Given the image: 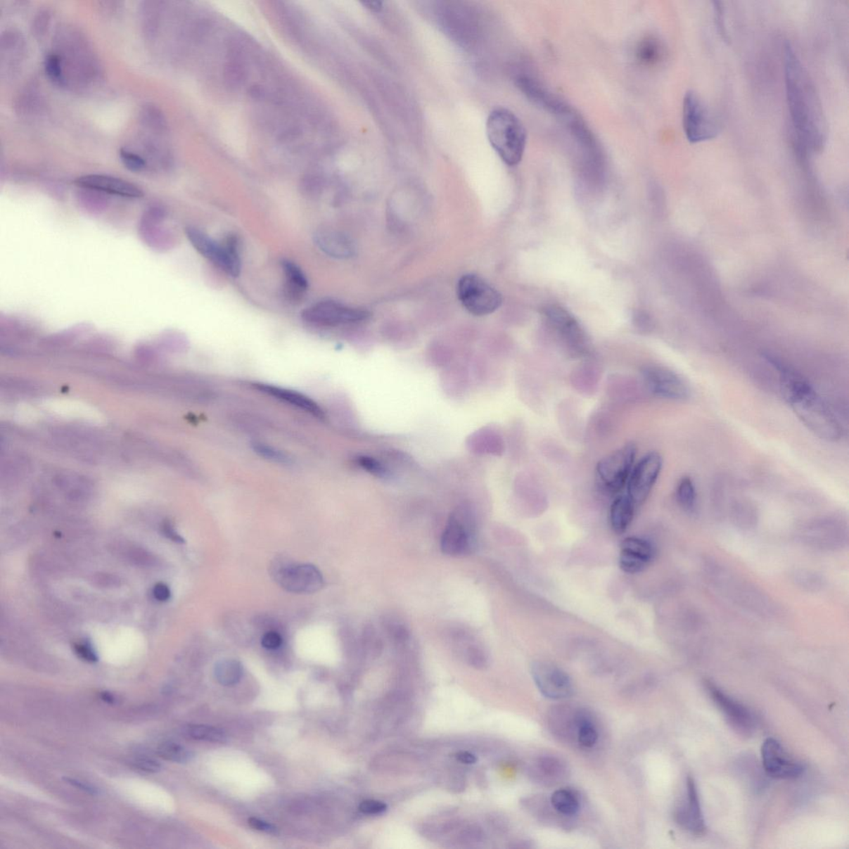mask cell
<instances>
[{
    "instance_id": "cell-28",
    "label": "cell",
    "mask_w": 849,
    "mask_h": 849,
    "mask_svg": "<svg viewBox=\"0 0 849 849\" xmlns=\"http://www.w3.org/2000/svg\"><path fill=\"white\" fill-rule=\"evenodd\" d=\"M81 192L77 195L78 203L83 210L96 215L104 211L108 205V197L106 193L96 190L80 188ZM108 195V194H106Z\"/></svg>"
},
{
    "instance_id": "cell-37",
    "label": "cell",
    "mask_w": 849,
    "mask_h": 849,
    "mask_svg": "<svg viewBox=\"0 0 849 849\" xmlns=\"http://www.w3.org/2000/svg\"><path fill=\"white\" fill-rule=\"evenodd\" d=\"M253 447L255 452L268 460L282 464L289 462L288 457L285 453L278 451L270 445L256 442L253 445Z\"/></svg>"
},
{
    "instance_id": "cell-43",
    "label": "cell",
    "mask_w": 849,
    "mask_h": 849,
    "mask_svg": "<svg viewBox=\"0 0 849 849\" xmlns=\"http://www.w3.org/2000/svg\"><path fill=\"white\" fill-rule=\"evenodd\" d=\"M248 824L250 827L258 830V831L265 832L270 834H278V829L275 827V826L266 822V821L257 818H250L248 820Z\"/></svg>"
},
{
    "instance_id": "cell-16",
    "label": "cell",
    "mask_w": 849,
    "mask_h": 849,
    "mask_svg": "<svg viewBox=\"0 0 849 849\" xmlns=\"http://www.w3.org/2000/svg\"><path fill=\"white\" fill-rule=\"evenodd\" d=\"M762 758L765 773L774 779H795L805 772L804 765L791 758L782 745L774 739L764 741Z\"/></svg>"
},
{
    "instance_id": "cell-40",
    "label": "cell",
    "mask_w": 849,
    "mask_h": 849,
    "mask_svg": "<svg viewBox=\"0 0 849 849\" xmlns=\"http://www.w3.org/2000/svg\"><path fill=\"white\" fill-rule=\"evenodd\" d=\"M74 649H75L77 655L85 661L95 663L98 660V657H97L96 653L94 652V649H92L91 646L88 644H76L75 646H74Z\"/></svg>"
},
{
    "instance_id": "cell-6",
    "label": "cell",
    "mask_w": 849,
    "mask_h": 849,
    "mask_svg": "<svg viewBox=\"0 0 849 849\" xmlns=\"http://www.w3.org/2000/svg\"><path fill=\"white\" fill-rule=\"evenodd\" d=\"M683 127L687 139L693 143L713 140L719 133L715 115L693 91H689L684 96Z\"/></svg>"
},
{
    "instance_id": "cell-5",
    "label": "cell",
    "mask_w": 849,
    "mask_h": 849,
    "mask_svg": "<svg viewBox=\"0 0 849 849\" xmlns=\"http://www.w3.org/2000/svg\"><path fill=\"white\" fill-rule=\"evenodd\" d=\"M637 454V445L630 442L601 459L596 467L599 489L607 494H616L623 490L627 484Z\"/></svg>"
},
{
    "instance_id": "cell-36",
    "label": "cell",
    "mask_w": 849,
    "mask_h": 849,
    "mask_svg": "<svg viewBox=\"0 0 849 849\" xmlns=\"http://www.w3.org/2000/svg\"><path fill=\"white\" fill-rule=\"evenodd\" d=\"M224 77L227 85L231 87H238L245 77L244 67L238 61L227 63L225 67Z\"/></svg>"
},
{
    "instance_id": "cell-48",
    "label": "cell",
    "mask_w": 849,
    "mask_h": 849,
    "mask_svg": "<svg viewBox=\"0 0 849 849\" xmlns=\"http://www.w3.org/2000/svg\"><path fill=\"white\" fill-rule=\"evenodd\" d=\"M164 530H165L164 531L165 535L167 537H170V540H172L174 542H184L183 538L181 537L178 535V533L174 531L173 527H172L170 525V524H166V525L164 528Z\"/></svg>"
},
{
    "instance_id": "cell-34",
    "label": "cell",
    "mask_w": 849,
    "mask_h": 849,
    "mask_svg": "<svg viewBox=\"0 0 849 849\" xmlns=\"http://www.w3.org/2000/svg\"><path fill=\"white\" fill-rule=\"evenodd\" d=\"M142 122L152 132L161 133L165 132L166 122L163 114L153 106H146L142 111Z\"/></svg>"
},
{
    "instance_id": "cell-26",
    "label": "cell",
    "mask_w": 849,
    "mask_h": 849,
    "mask_svg": "<svg viewBox=\"0 0 849 849\" xmlns=\"http://www.w3.org/2000/svg\"><path fill=\"white\" fill-rule=\"evenodd\" d=\"M551 804L559 814L565 816L577 815L580 810L578 797L568 789H560L551 797Z\"/></svg>"
},
{
    "instance_id": "cell-38",
    "label": "cell",
    "mask_w": 849,
    "mask_h": 849,
    "mask_svg": "<svg viewBox=\"0 0 849 849\" xmlns=\"http://www.w3.org/2000/svg\"><path fill=\"white\" fill-rule=\"evenodd\" d=\"M714 22L719 34L722 36V39L728 41V34L725 25L724 20V9L722 6L721 2H714Z\"/></svg>"
},
{
    "instance_id": "cell-15",
    "label": "cell",
    "mask_w": 849,
    "mask_h": 849,
    "mask_svg": "<svg viewBox=\"0 0 849 849\" xmlns=\"http://www.w3.org/2000/svg\"><path fill=\"white\" fill-rule=\"evenodd\" d=\"M531 674L538 689L546 698L564 699L573 693V682L569 675L553 663L535 662L531 667Z\"/></svg>"
},
{
    "instance_id": "cell-31",
    "label": "cell",
    "mask_w": 849,
    "mask_h": 849,
    "mask_svg": "<svg viewBox=\"0 0 849 849\" xmlns=\"http://www.w3.org/2000/svg\"><path fill=\"white\" fill-rule=\"evenodd\" d=\"M158 755L170 762L186 763L193 758L192 753L174 742H165L161 744L157 750Z\"/></svg>"
},
{
    "instance_id": "cell-49",
    "label": "cell",
    "mask_w": 849,
    "mask_h": 849,
    "mask_svg": "<svg viewBox=\"0 0 849 849\" xmlns=\"http://www.w3.org/2000/svg\"><path fill=\"white\" fill-rule=\"evenodd\" d=\"M101 698L103 700L104 702L109 704H114L117 703V698L108 692H102L101 694Z\"/></svg>"
},
{
    "instance_id": "cell-44",
    "label": "cell",
    "mask_w": 849,
    "mask_h": 849,
    "mask_svg": "<svg viewBox=\"0 0 849 849\" xmlns=\"http://www.w3.org/2000/svg\"><path fill=\"white\" fill-rule=\"evenodd\" d=\"M64 781H66L67 783H68L69 785L76 787V788L79 789V790L88 793V794H90L91 796H96L97 794H98V791H97V789H96L94 786L89 785V784H87L86 782H83L82 781H78V779H72V778H64Z\"/></svg>"
},
{
    "instance_id": "cell-1",
    "label": "cell",
    "mask_w": 849,
    "mask_h": 849,
    "mask_svg": "<svg viewBox=\"0 0 849 849\" xmlns=\"http://www.w3.org/2000/svg\"><path fill=\"white\" fill-rule=\"evenodd\" d=\"M786 89L798 145L803 151L820 152L827 141V125L813 81L791 44L786 46Z\"/></svg>"
},
{
    "instance_id": "cell-13",
    "label": "cell",
    "mask_w": 849,
    "mask_h": 849,
    "mask_svg": "<svg viewBox=\"0 0 849 849\" xmlns=\"http://www.w3.org/2000/svg\"><path fill=\"white\" fill-rule=\"evenodd\" d=\"M167 217L164 208L154 206L148 208L139 222L138 233L142 242L158 252L170 250L175 243L173 231L165 224Z\"/></svg>"
},
{
    "instance_id": "cell-33",
    "label": "cell",
    "mask_w": 849,
    "mask_h": 849,
    "mask_svg": "<svg viewBox=\"0 0 849 849\" xmlns=\"http://www.w3.org/2000/svg\"><path fill=\"white\" fill-rule=\"evenodd\" d=\"M119 156L125 168L134 173H141L148 168V164L145 158L128 148H120Z\"/></svg>"
},
{
    "instance_id": "cell-25",
    "label": "cell",
    "mask_w": 849,
    "mask_h": 849,
    "mask_svg": "<svg viewBox=\"0 0 849 849\" xmlns=\"http://www.w3.org/2000/svg\"><path fill=\"white\" fill-rule=\"evenodd\" d=\"M575 723L577 728V740L580 745L586 748H592L598 741V732L590 716L585 712H578L575 716Z\"/></svg>"
},
{
    "instance_id": "cell-2",
    "label": "cell",
    "mask_w": 849,
    "mask_h": 849,
    "mask_svg": "<svg viewBox=\"0 0 849 849\" xmlns=\"http://www.w3.org/2000/svg\"><path fill=\"white\" fill-rule=\"evenodd\" d=\"M765 358L777 371L783 396L802 424L825 442L841 440L843 433L841 422L812 385L776 357L765 355Z\"/></svg>"
},
{
    "instance_id": "cell-32",
    "label": "cell",
    "mask_w": 849,
    "mask_h": 849,
    "mask_svg": "<svg viewBox=\"0 0 849 849\" xmlns=\"http://www.w3.org/2000/svg\"><path fill=\"white\" fill-rule=\"evenodd\" d=\"M44 68L46 74L54 84L67 87L62 58L57 53H51L46 57Z\"/></svg>"
},
{
    "instance_id": "cell-23",
    "label": "cell",
    "mask_w": 849,
    "mask_h": 849,
    "mask_svg": "<svg viewBox=\"0 0 849 849\" xmlns=\"http://www.w3.org/2000/svg\"><path fill=\"white\" fill-rule=\"evenodd\" d=\"M281 264L286 278V296L292 302H299L309 288L307 278L302 270L290 260H283Z\"/></svg>"
},
{
    "instance_id": "cell-39",
    "label": "cell",
    "mask_w": 849,
    "mask_h": 849,
    "mask_svg": "<svg viewBox=\"0 0 849 849\" xmlns=\"http://www.w3.org/2000/svg\"><path fill=\"white\" fill-rule=\"evenodd\" d=\"M388 806L385 803L374 800H364L359 805L362 813L369 815H381L387 810Z\"/></svg>"
},
{
    "instance_id": "cell-27",
    "label": "cell",
    "mask_w": 849,
    "mask_h": 849,
    "mask_svg": "<svg viewBox=\"0 0 849 849\" xmlns=\"http://www.w3.org/2000/svg\"><path fill=\"white\" fill-rule=\"evenodd\" d=\"M242 665L235 660H225L217 663L215 669V678L224 686L238 684L243 677Z\"/></svg>"
},
{
    "instance_id": "cell-51",
    "label": "cell",
    "mask_w": 849,
    "mask_h": 849,
    "mask_svg": "<svg viewBox=\"0 0 849 849\" xmlns=\"http://www.w3.org/2000/svg\"><path fill=\"white\" fill-rule=\"evenodd\" d=\"M364 6L373 11H379L382 8V3L380 2H365Z\"/></svg>"
},
{
    "instance_id": "cell-17",
    "label": "cell",
    "mask_w": 849,
    "mask_h": 849,
    "mask_svg": "<svg viewBox=\"0 0 849 849\" xmlns=\"http://www.w3.org/2000/svg\"><path fill=\"white\" fill-rule=\"evenodd\" d=\"M707 689L713 702L724 714L730 724L742 734L751 735L755 729V720L750 710L744 705L735 701L710 682L707 683Z\"/></svg>"
},
{
    "instance_id": "cell-42",
    "label": "cell",
    "mask_w": 849,
    "mask_h": 849,
    "mask_svg": "<svg viewBox=\"0 0 849 849\" xmlns=\"http://www.w3.org/2000/svg\"><path fill=\"white\" fill-rule=\"evenodd\" d=\"M283 642L282 637L275 631H269L263 635L262 639V644L264 648L267 649H276L280 648Z\"/></svg>"
},
{
    "instance_id": "cell-4",
    "label": "cell",
    "mask_w": 849,
    "mask_h": 849,
    "mask_svg": "<svg viewBox=\"0 0 849 849\" xmlns=\"http://www.w3.org/2000/svg\"><path fill=\"white\" fill-rule=\"evenodd\" d=\"M185 234L193 248L202 257L215 264L227 275L234 277L240 275L242 266L238 241L235 236H229L225 243L222 245L197 227L188 226Z\"/></svg>"
},
{
    "instance_id": "cell-11",
    "label": "cell",
    "mask_w": 849,
    "mask_h": 849,
    "mask_svg": "<svg viewBox=\"0 0 849 849\" xmlns=\"http://www.w3.org/2000/svg\"><path fill=\"white\" fill-rule=\"evenodd\" d=\"M272 575L283 589L292 593H314L324 585L322 574L310 564L277 563Z\"/></svg>"
},
{
    "instance_id": "cell-45",
    "label": "cell",
    "mask_w": 849,
    "mask_h": 849,
    "mask_svg": "<svg viewBox=\"0 0 849 849\" xmlns=\"http://www.w3.org/2000/svg\"><path fill=\"white\" fill-rule=\"evenodd\" d=\"M153 595H154L155 599L158 601H166L170 599L171 592L170 588L165 584L158 583L155 585L154 590H153Z\"/></svg>"
},
{
    "instance_id": "cell-30",
    "label": "cell",
    "mask_w": 849,
    "mask_h": 849,
    "mask_svg": "<svg viewBox=\"0 0 849 849\" xmlns=\"http://www.w3.org/2000/svg\"><path fill=\"white\" fill-rule=\"evenodd\" d=\"M186 734L191 739L199 741H206L211 742H222L226 741L227 737L224 732H222L219 728L208 727L205 725H192L186 728Z\"/></svg>"
},
{
    "instance_id": "cell-18",
    "label": "cell",
    "mask_w": 849,
    "mask_h": 849,
    "mask_svg": "<svg viewBox=\"0 0 849 849\" xmlns=\"http://www.w3.org/2000/svg\"><path fill=\"white\" fill-rule=\"evenodd\" d=\"M653 556L651 542L637 537H626L620 544V568L629 574L642 573L651 563Z\"/></svg>"
},
{
    "instance_id": "cell-41",
    "label": "cell",
    "mask_w": 849,
    "mask_h": 849,
    "mask_svg": "<svg viewBox=\"0 0 849 849\" xmlns=\"http://www.w3.org/2000/svg\"><path fill=\"white\" fill-rule=\"evenodd\" d=\"M134 765L141 771L148 773H157L161 770V764L158 760L151 758H140L134 762Z\"/></svg>"
},
{
    "instance_id": "cell-3",
    "label": "cell",
    "mask_w": 849,
    "mask_h": 849,
    "mask_svg": "<svg viewBox=\"0 0 849 849\" xmlns=\"http://www.w3.org/2000/svg\"><path fill=\"white\" fill-rule=\"evenodd\" d=\"M486 133L490 145L505 164H519L525 151L527 132L516 115L503 108L492 110L487 119Z\"/></svg>"
},
{
    "instance_id": "cell-10",
    "label": "cell",
    "mask_w": 849,
    "mask_h": 849,
    "mask_svg": "<svg viewBox=\"0 0 849 849\" xmlns=\"http://www.w3.org/2000/svg\"><path fill=\"white\" fill-rule=\"evenodd\" d=\"M369 317L370 313L365 309L350 307L333 300L320 301L301 313V318L305 322L324 327L359 323Z\"/></svg>"
},
{
    "instance_id": "cell-24",
    "label": "cell",
    "mask_w": 849,
    "mask_h": 849,
    "mask_svg": "<svg viewBox=\"0 0 849 849\" xmlns=\"http://www.w3.org/2000/svg\"><path fill=\"white\" fill-rule=\"evenodd\" d=\"M635 504L627 495L619 496L612 503L610 510V521L612 530L617 535H623L628 530L632 522Z\"/></svg>"
},
{
    "instance_id": "cell-7",
    "label": "cell",
    "mask_w": 849,
    "mask_h": 849,
    "mask_svg": "<svg viewBox=\"0 0 849 849\" xmlns=\"http://www.w3.org/2000/svg\"><path fill=\"white\" fill-rule=\"evenodd\" d=\"M457 294L464 307L476 317L494 313L502 305V296L480 277L466 275L459 281Z\"/></svg>"
},
{
    "instance_id": "cell-14",
    "label": "cell",
    "mask_w": 849,
    "mask_h": 849,
    "mask_svg": "<svg viewBox=\"0 0 849 849\" xmlns=\"http://www.w3.org/2000/svg\"><path fill=\"white\" fill-rule=\"evenodd\" d=\"M545 315L551 326L558 331L572 354L579 357L589 354L590 343L586 333L572 315L564 309L555 305L547 307Z\"/></svg>"
},
{
    "instance_id": "cell-35",
    "label": "cell",
    "mask_w": 849,
    "mask_h": 849,
    "mask_svg": "<svg viewBox=\"0 0 849 849\" xmlns=\"http://www.w3.org/2000/svg\"><path fill=\"white\" fill-rule=\"evenodd\" d=\"M663 54V46L656 39L644 41L639 48V55L644 62L655 63L660 61Z\"/></svg>"
},
{
    "instance_id": "cell-8",
    "label": "cell",
    "mask_w": 849,
    "mask_h": 849,
    "mask_svg": "<svg viewBox=\"0 0 849 849\" xmlns=\"http://www.w3.org/2000/svg\"><path fill=\"white\" fill-rule=\"evenodd\" d=\"M640 374L649 392L657 397L675 402H684L690 397L689 384L666 366L646 365L640 370Z\"/></svg>"
},
{
    "instance_id": "cell-50",
    "label": "cell",
    "mask_w": 849,
    "mask_h": 849,
    "mask_svg": "<svg viewBox=\"0 0 849 849\" xmlns=\"http://www.w3.org/2000/svg\"><path fill=\"white\" fill-rule=\"evenodd\" d=\"M250 96H253L254 98H260V97H262L263 95L262 89L260 87L255 86L250 88Z\"/></svg>"
},
{
    "instance_id": "cell-12",
    "label": "cell",
    "mask_w": 849,
    "mask_h": 849,
    "mask_svg": "<svg viewBox=\"0 0 849 849\" xmlns=\"http://www.w3.org/2000/svg\"><path fill=\"white\" fill-rule=\"evenodd\" d=\"M663 466V457L657 452H649L634 466L625 487L628 497L635 505L646 502L660 475Z\"/></svg>"
},
{
    "instance_id": "cell-9",
    "label": "cell",
    "mask_w": 849,
    "mask_h": 849,
    "mask_svg": "<svg viewBox=\"0 0 849 849\" xmlns=\"http://www.w3.org/2000/svg\"><path fill=\"white\" fill-rule=\"evenodd\" d=\"M475 526L466 509L457 510L449 518L440 540L443 554L459 556L471 553L475 545Z\"/></svg>"
},
{
    "instance_id": "cell-29",
    "label": "cell",
    "mask_w": 849,
    "mask_h": 849,
    "mask_svg": "<svg viewBox=\"0 0 849 849\" xmlns=\"http://www.w3.org/2000/svg\"><path fill=\"white\" fill-rule=\"evenodd\" d=\"M676 498L680 507L686 512H693L697 502V491L692 479L684 476L679 480L676 490Z\"/></svg>"
},
{
    "instance_id": "cell-21",
    "label": "cell",
    "mask_w": 849,
    "mask_h": 849,
    "mask_svg": "<svg viewBox=\"0 0 849 849\" xmlns=\"http://www.w3.org/2000/svg\"><path fill=\"white\" fill-rule=\"evenodd\" d=\"M314 242L327 256L336 259H349L355 254V247L349 236L340 231L321 229L314 234Z\"/></svg>"
},
{
    "instance_id": "cell-46",
    "label": "cell",
    "mask_w": 849,
    "mask_h": 849,
    "mask_svg": "<svg viewBox=\"0 0 849 849\" xmlns=\"http://www.w3.org/2000/svg\"><path fill=\"white\" fill-rule=\"evenodd\" d=\"M634 322L641 331H647L651 328V320H649L646 314L639 313L634 319Z\"/></svg>"
},
{
    "instance_id": "cell-22",
    "label": "cell",
    "mask_w": 849,
    "mask_h": 849,
    "mask_svg": "<svg viewBox=\"0 0 849 849\" xmlns=\"http://www.w3.org/2000/svg\"><path fill=\"white\" fill-rule=\"evenodd\" d=\"M254 387L259 390L260 392L267 394L268 396L275 397L278 400L298 407L300 409L318 417V419H322L324 417V411L318 406L317 403L302 393L265 383H257L255 384Z\"/></svg>"
},
{
    "instance_id": "cell-19",
    "label": "cell",
    "mask_w": 849,
    "mask_h": 849,
    "mask_svg": "<svg viewBox=\"0 0 849 849\" xmlns=\"http://www.w3.org/2000/svg\"><path fill=\"white\" fill-rule=\"evenodd\" d=\"M675 817L676 822L691 834L703 835L706 832L698 789L692 777L687 779L685 802L676 810Z\"/></svg>"
},
{
    "instance_id": "cell-47",
    "label": "cell",
    "mask_w": 849,
    "mask_h": 849,
    "mask_svg": "<svg viewBox=\"0 0 849 849\" xmlns=\"http://www.w3.org/2000/svg\"><path fill=\"white\" fill-rule=\"evenodd\" d=\"M457 759L459 762L467 765L475 764L477 762L476 756L468 753V751H461V753H457Z\"/></svg>"
},
{
    "instance_id": "cell-20",
    "label": "cell",
    "mask_w": 849,
    "mask_h": 849,
    "mask_svg": "<svg viewBox=\"0 0 849 849\" xmlns=\"http://www.w3.org/2000/svg\"><path fill=\"white\" fill-rule=\"evenodd\" d=\"M75 184L79 188L96 190V191L106 194L117 195V196L124 198H139L143 196L141 189L139 188L137 185L109 175H84L77 178Z\"/></svg>"
}]
</instances>
